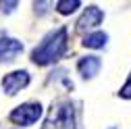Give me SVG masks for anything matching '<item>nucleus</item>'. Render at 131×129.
<instances>
[{
  "label": "nucleus",
  "instance_id": "obj_1",
  "mask_svg": "<svg viewBox=\"0 0 131 129\" xmlns=\"http://www.w3.org/2000/svg\"><path fill=\"white\" fill-rule=\"evenodd\" d=\"M64 50H67V27H58L40 42V46L31 52V60L36 64H50L58 60Z\"/></svg>",
  "mask_w": 131,
  "mask_h": 129
},
{
  "label": "nucleus",
  "instance_id": "obj_2",
  "mask_svg": "<svg viewBox=\"0 0 131 129\" xmlns=\"http://www.w3.org/2000/svg\"><path fill=\"white\" fill-rule=\"evenodd\" d=\"M42 129H75V108L71 102L62 100L50 108Z\"/></svg>",
  "mask_w": 131,
  "mask_h": 129
},
{
  "label": "nucleus",
  "instance_id": "obj_3",
  "mask_svg": "<svg viewBox=\"0 0 131 129\" xmlns=\"http://www.w3.org/2000/svg\"><path fill=\"white\" fill-rule=\"evenodd\" d=\"M40 117H42V104H38V102L21 104V106H17V108L10 112V121L15 125H21V127L34 125Z\"/></svg>",
  "mask_w": 131,
  "mask_h": 129
},
{
  "label": "nucleus",
  "instance_id": "obj_4",
  "mask_svg": "<svg viewBox=\"0 0 131 129\" xmlns=\"http://www.w3.org/2000/svg\"><path fill=\"white\" fill-rule=\"evenodd\" d=\"M102 19H104V13H102V8H98V6H88L85 10H83V15L79 17V21H77V31H88V29H94V27H98L102 23Z\"/></svg>",
  "mask_w": 131,
  "mask_h": 129
},
{
  "label": "nucleus",
  "instance_id": "obj_5",
  "mask_svg": "<svg viewBox=\"0 0 131 129\" xmlns=\"http://www.w3.org/2000/svg\"><path fill=\"white\" fill-rule=\"evenodd\" d=\"M27 83H29V73L27 71H13V73H8V75L2 77V88H4V92L8 96L17 94Z\"/></svg>",
  "mask_w": 131,
  "mask_h": 129
},
{
  "label": "nucleus",
  "instance_id": "obj_6",
  "mask_svg": "<svg viewBox=\"0 0 131 129\" xmlns=\"http://www.w3.org/2000/svg\"><path fill=\"white\" fill-rule=\"evenodd\" d=\"M23 52V44L13 38H0V60H15Z\"/></svg>",
  "mask_w": 131,
  "mask_h": 129
},
{
  "label": "nucleus",
  "instance_id": "obj_7",
  "mask_svg": "<svg viewBox=\"0 0 131 129\" xmlns=\"http://www.w3.org/2000/svg\"><path fill=\"white\" fill-rule=\"evenodd\" d=\"M100 67H102V62H100L98 56H83L77 62V69H79L81 77H85V79H92L98 71H100Z\"/></svg>",
  "mask_w": 131,
  "mask_h": 129
},
{
  "label": "nucleus",
  "instance_id": "obj_8",
  "mask_svg": "<svg viewBox=\"0 0 131 129\" xmlns=\"http://www.w3.org/2000/svg\"><path fill=\"white\" fill-rule=\"evenodd\" d=\"M108 36L104 34V31H92V34H88L83 38V46L85 48H102L106 44Z\"/></svg>",
  "mask_w": 131,
  "mask_h": 129
},
{
  "label": "nucleus",
  "instance_id": "obj_9",
  "mask_svg": "<svg viewBox=\"0 0 131 129\" xmlns=\"http://www.w3.org/2000/svg\"><path fill=\"white\" fill-rule=\"evenodd\" d=\"M79 6H81L79 0H60V2H56V10H58L60 15H71V13H75Z\"/></svg>",
  "mask_w": 131,
  "mask_h": 129
},
{
  "label": "nucleus",
  "instance_id": "obj_10",
  "mask_svg": "<svg viewBox=\"0 0 131 129\" xmlns=\"http://www.w3.org/2000/svg\"><path fill=\"white\" fill-rule=\"evenodd\" d=\"M121 98H131V75H129V79H127V83L121 88Z\"/></svg>",
  "mask_w": 131,
  "mask_h": 129
},
{
  "label": "nucleus",
  "instance_id": "obj_11",
  "mask_svg": "<svg viewBox=\"0 0 131 129\" xmlns=\"http://www.w3.org/2000/svg\"><path fill=\"white\" fill-rule=\"evenodd\" d=\"M0 6H2V10H4V13H10L15 6H17V2H2Z\"/></svg>",
  "mask_w": 131,
  "mask_h": 129
},
{
  "label": "nucleus",
  "instance_id": "obj_12",
  "mask_svg": "<svg viewBox=\"0 0 131 129\" xmlns=\"http://www.w3.org/2000/svg\"><path fill=\"white\" fill-rule=\"evenodd\" d=\"M110 129H114V127H110Z\"/></svg>",
  "mask_w": 131,
  "mask_h": 129
}]
</instances>
